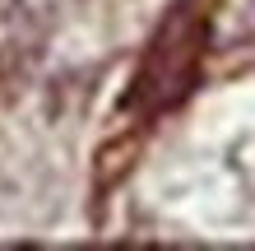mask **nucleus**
<instances>
[{
    "instance_id": "nucleus-1",
    "label": "nucleus",
    "mask_w": 255,
    "mask_h": 251,
    "mask_svg": "<svg viewBox=\"0 0 255 251\" xmlns=\"http://www.w3.org/2000/svg\"><path fill=\"white\" fill-rule=\"evenodd\" d=\"M195 47H200V14L190 5H176V14L162 23V33L153 37V47L144 56V70L134 79V98H144L148 107H172L190 88Z\"/></svg>"
}]
</instances>
